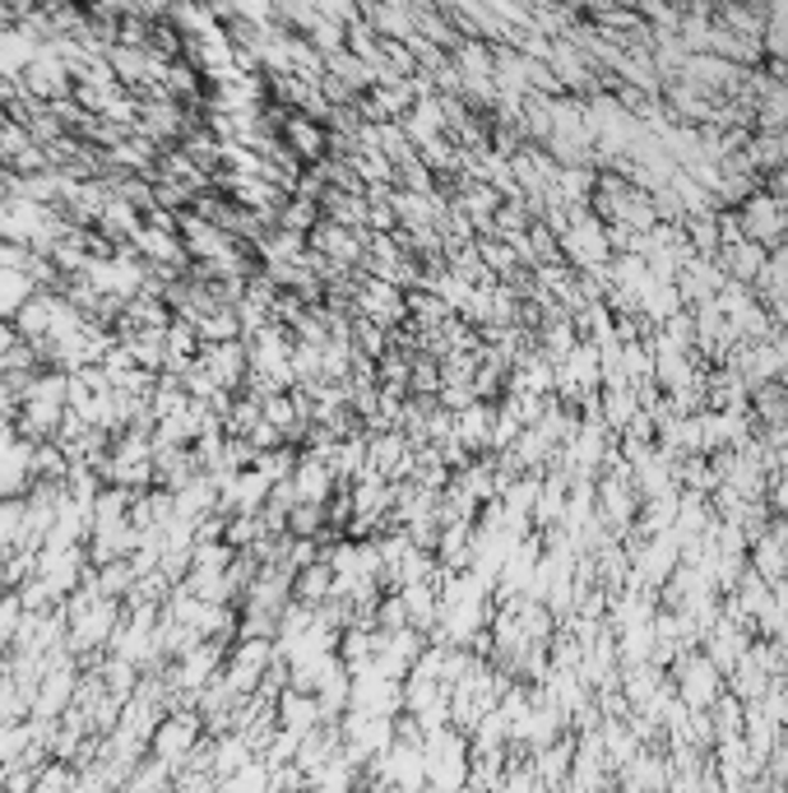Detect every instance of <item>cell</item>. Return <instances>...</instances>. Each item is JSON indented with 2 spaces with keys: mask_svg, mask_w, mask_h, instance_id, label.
Wrapping results in <instances>:
<instances>
[{
  "mask_svg": "<svg viewBox=\"0 0 788 793\" xmlns=\"http://www.w3.org/2000/svg\"><path fill=\"white\" fill-rule=\"evenodd\" d=\"M742 223H747L751 242H760V237H779V228H784V204L756 195V200L747 204V219H742Z\"/></svg>",
  "mask_w": 788,
  "mask_h": 793,
  "instance_id": "cell-1",
  "label": "cell"
}]
</instances>
